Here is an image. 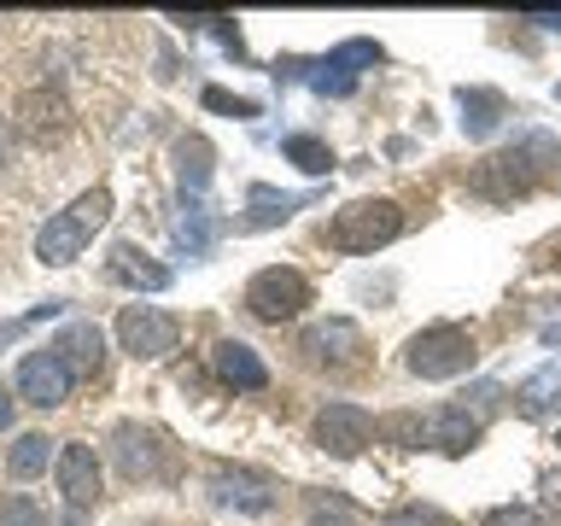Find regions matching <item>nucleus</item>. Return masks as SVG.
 Returning <instances> with one entry per match:
<instances>
[{
  "mask_svg": "<svg viewBox=\"0 0 561 526\" xmlns=\"http://www.w3.org/2000/svg\"><path fill=\"white\" fill-rule=\"evenodd\" d=\"M310 526H351V521H345V515H316Z\"/></svg>",
  "mask_w": 561,
  "mask_h": 526,
  "instance_id": "obj_30",
  "label": "nucleus"
},
{
  "mask_svg": "<svg viewBox=\"0 0 561 526\" xmlns=\"http://www.w3.org/2000/svg\"><path fill=\"white\" fill-rule=\"evenodd\" d=\"M112 217V193L105 187H88L77 205H65L59 217H47V228L35 235V258L42 263H77L82 245L94 240V228Z\"/></svg>",
  "mask_w": 561,
  "mask_h": 526,
  "instance_id": "obj_2",
  "label": "nucleus"
},
{
  "mask_svg": "<svg viewBox=\"0 0 561 526\" xmlns=\"http://www.w3.org/2000/svg\"><path fill=\"white\" fill-rule=\"evenodd\" d=\"M53 351H59L70 368H88V375H94V368H100V328H94V322L65 328L59 340H53Z\"/></svg>",
  "mask_w": 561,
  "mask_h": 526,
  "instance_id": "obj_20",
  "label": "nucleus"
},
{
  "mask_svg": "<svg viewBox=\"0 0 561 526\" xmlns=\"http://www.w3.org/2000/svg\"><path fill=\"white\" fill-rule=\"evenodd\" d=\"M515 403H520V415H533V421L561 410V368H538V375L515 392Z\"/></svg>",
  "mask_w": 561,
  "mask_h": 526,
  "instance_id": "obj_21",
  "label": "nucleus"
},
{
  "mask_svg": "<svg viewBox=\"0 0 561 526\" xmlns=\"http://www.w3.org/2000/svg\"><path fill=\"white\" fill-rule=\"evenodd\" d=\"M117 462L129 480H170L175 473V456L152 427H117Z\"/></svg>",
  "mask_w": 561,
  "mask_h": 526,
  "instance_id": "obj_9",
  "label": "nucleus"
},
{
  "mask_svg": "<svg viewBox=\"0 0 561 526\" xmlns=\"http://www.w3.org/2000/svg\"><path fill=\"white\" fill-rule=\"evenodd\" d=\"M47 456H53L47 433H18V445H12V456H7L12 480H35V473H47Z\"/></svg>",
  "mask_w": 561,
  "mask_h": 526,
  "instance_id": "obj_22",
  "label": "nucleus"
},
{
  "mask_svg": "<svg viewBox=\"0 0 561 526\" xmlns=\"http://www.w3.org/2000/svg\"><path fill=\"white\" fill-rule=\"evenodd\" d=\"M287 158H293L298 170H310V175H328L333 170V152L316 135H287Z\"/></svg>",
  "mask_w": 561,
  "mask_h": 526,
  "instance_id": "obj_23",
  "label": "nucleus"
},
{
  "mask_svg": "<svg viewBox=\"0 0 561 526\" xmlns=\"http://www.w3.org/2000/svg\"><path fill=\"white\" fill-rule=\"evenodd\" d=\"M0 526H47V515L18 491V498H7V508H0Z\"/></svg>",
  "mask_w": 561,
  "mask_h": 526,
  "instance_id": "obj_24",
  "label": "nucleus"
},
{
  "mask_svg": "<svg viewBox=\"0 0 561 526\" xmlns=\"http://www.w3.org/2000/svg\"><path fill=\"white\" fill-rule=\"evenodd\" d=\"M503 94H491V88H462V129L468 135H491L503 123Z\"/></svg>",
  "mask_w": 561,
  "mask_h": 526,
  "instance_id": "obj_19",
  "label": "nucleus"
},
{
  "mask_svg": "<svg viewBox=\"0 0 561 526\" xmlns=\"http://www.w3.org/2000/svg\"><path fill=\"white\" fill-rule=\"evenodd\" d=\"M210 503L263 515V508H275V491H270V480H257V473H245V468H234V473L222 468V473H210Z\"/></svg>",
  "mask_w": 561,
  "mask_h": 526,
  "instance_id": "obj_14",
  "label": "nucleus"
},
{
  "mask_svg": "<svg viewBox=\"0 0 561 526\" xmlns=\"http://www.w3.org/2000/svg\"><path fill=\"white\" fill-rule=\"evenodd\" d=\"M117 340L129 357H164V351H175V340H182V328H175V316H164V310L129 305L117 316Z\"/></svg>",
  "mask_w": 561,
  "mask_h": 526,
  "instance_id": "obj_6",
  "label": "nucleus"
},
{
  "mask_svg": "<svg viewBox=\"0 0 561 526\" xmlns=\"http://www.w3.org/2000/svg\"><path fill=\"white\" fill-rule=\"evenodd\" d=\"M18 398L35 403V410H53V403L70 398V363L59 351H30L18 363Z\"/></svg>",
  "mask_w": 561,
  "mask_h": 526,
  "instance_id": "obj_7",
  "label": "nucleus"
},
{
  "mask_svg": "<svg viewBox=\"0 0 561 526\" xmlns=\"http://www.w3.org/2000/svg\"><path fill=\"white\" fill-rule=\"evenodd\" d=\"M298 351H305L310 363H357V357H363V328L333 316V322H316Z\"/></svg>",
  "mask_w": 561,
  "mask_h": 526,
  "instance_id": "obj_13",
  "label": "nucleus"
},
{
  "mask_svg": "<svg viewBox=\"0 0 561 526\" xmlns=\"http://www.w3.org/2000/svg\"><path fill=\"white\" fill-rule=\"evenodd\" d=\"M386 526H433V515H421V508H398V515H386Z\"/></svg>",
  "mask_w": 561,
  "mask_h": 526,
  "instance_id": "obj_27",
  "label": "nucleus"
},
{
  "mask_svg": "<svg viewBox=\"0 0 561 526\" xmlns=\"http://www.w3.org/2000/svg\"><path fill=\"white\" fill-rule=\"evenodd\" d=\"M210 363H217V375L228 386H240V392H263L270 386V368H263V357L252 345H240V340H222L217 351H210Z\"/></svg>",
  "mask_w": 561,
  "mask_h": 526,
  "instance_id": "obj_15",
  "label": "nucleus"
},
{
  "mask_svg": "<svg viewBox=\"0 0 561 526\" xmlns=\"http://www.w3.org/2000/svg\"><path fill=\"white\" fill-rule=\"evenodd\" d=\"M310 305V281L298 270H257L252 287H245V310L257 316V322H287V316H298Z\"/></svg>",
  "mask_w": 561,
  "mask_h": 526,
  "instance_id": "obj_5",
  "label": "nucleus"
},
{
  "mask_svg": "<svg viewBox=\"0 0 561 526\" xmlns=\"http://www.w3.org/2000/svg\"><path fill=\"white\" fill-rule=\"evenodd\" d=\"M550 158H556V140H550V135H533V140H520V147L491 152L485 164H473L468 187L480 193V199H491V205L526 199V193L538 187V175H543V164H550Z\"/></svg>",
  "mask_w": 561,
  "mask_h": 526,
  "instance_id": "obj_1",
  "label": "nucleus"
},
{
  "mask_svg": "<svg viewBox=\"0 0 561 526\" xmlns=\"http://www.w3.org/2000/svg\"><path fill=\"white\" fill-rule=\"evenodd\" d=\"M473 333L468 328H450V322H438V328H421L410 345H403V363H410V375L421 380H450V375H468L473 368Z\"/></svg>",
  "mask_w": 561,
  "mask_h": 526,
  "instance_id": "obj_4",
  "label": "nucleus"
},
{
  "mask_svg": "<svg viewBox=\"0 0 561 526\" xmlns=\"http://www.w3.org/2000/svg\"><path fill=\"white\" fill-rule=\"evenodd\" d=\"M363 65H380V42H345V47H333L328 59H316L305 70V82L316 88V94H351L363 77Z\"/></svg>",
  "mask_w": 561,
  "mask_h": 526,
  "instance_id": "obj_8",
  "label": "nucleus"
},
{
  "mask_svg": "<svg viewBox=\"0 0 561 526\" xmlns=\"http://www.w3.org/2000/svg\"><path fill=\"white\" fill-rule=\"evenodd\" d=\"M205 105H210V112H234V117H257V105H252V100H240V94H228V88H205Z\"/></svg>",
  "mask_w": 561,
  "mask_h": 526,
  "instance_id": "obj_25",
  "label": "nucleus"
},
{
  "mask_svg": "<svg viewBox=\"0 0 561 526\" xmlns=\"http://www.w3.org/2000/svg\"><path fill=\"white\" fill-rule=\"evenodd\" d=\"M210 164H217V152H210L205 135L175 140V175H182L187 193H205V187H210Z\"/></svg>",
  "mask_w": 561,
  "mask_h": 526,
  "instance_id": "obj_17",
  "label": "nucleus"
},
{
  "mask_svg": "<svg viewBox=\"0 0 561 526\" xmlns=\"http://www.w3.org/2000/svg\"><path fill=\"white\" fill-rule=\"evenodd\" d=\"M7 427H12V392L0 386V433H7Z\"/></svg>",
  "mask_w": 561,
  "mask_h": 526,
  "instance_id": "obj_29",
  "label": "nucleus"
},
{
  "mask_svg": "<svg viewBox=\"0 0 561 526\" xmlns=\"http://www.w3.org/2000/svg\"><path fill=\"white\" fill-rule=\"evenodd\" d=\"M368 438H375V421H368V410H357V403H328V410L316 415V445L328 456H357Z\"/></svg>",
  "mask_w": 561,
  "mask_h": 526,
  "instance_id": "obj_10",
  "label": "nucleus"
},
{
  "mask_svg": "<svg viewBox=\"0 0 561 526\" xmlns=\"http://www.w3.org/2000/svg\"><path fill=\"white\" fill-rule=\"evenodd\" d=\"M298 205H305V193H275V187H252V193H245V222H252V228H275V222H287Z\"/></svg>",
  "mask_w": 561,
  "mask_h": 526,
  "instance_id": "obj_18",
  "label": "nucleus"
},
{
  "mask_svg": "<svg viewBox=\"0 0 561 526\" xmlns=\"http://www.w3.org/2000/svg\"><path fill=\"white\" fill-rule=\"evenodd\" d=\"M403 235V210L392 199H351L345 210H333L328 245L333 252H380Z\"/></svg>",
  "mask_w": 561,
  "mask_h": 526,
  "instance_id": "obj_3",
  "label": "nucleus"
},
{
  "mask_svg": "<svg viewBox=\"0 0 561 526\" xmlns=\"http://www.w3.org/2000/svg\"><path fill=\"white\" fill-rule=\"evenodd\" d=\"M105 270H112V281H123V287H147V293H164V287H170V270H164V263H152L147 252H135V245H117Z\"/></svg>",
  "mask_w": 561,
  "mask_h": 526,
  "instance_id": "obj_16",
  "label": "nucleus"
},
{
  "mask_svg": "<svg viewBox=\"0 0 561 526\" xmlns=\"http://www.w3.org/2000/svg\"><path fill=\"white\" fill-rule=\"evenodd\" d=\"M398 427L427 438L438 450H450V456H462L473 438H480V415H468V403H450V410H433L427 421H398Z\"/></svg>",
  "mask_w": 561,
  "mask_h": 526,
  "instance_id": "obj_11",
  "label": "nucleus"
},
{
  "mask_svg": "<svg viewBox=\"0 0 561 526\" xmlns=\"http://www.w3.org/2000/svg\"><path fill=\"white\" fill-rule=\"evenodd\" d=\"M480 526H543L538 521V508H520V503H508V508H491V515Z\"/></svg>",
  "mask_w": 561,
  "mask_h": 526,
  "instance_id": "obj_26",
  "label": "nucleus"
},
{
  "mask_svg": "<svg viewBox=\"0 0 561 526\" xmlns=\"http://www.w3.org/2000/svg\"><path fill=\"white\" fill-rule=\"evenodd\" d=\"M53 473H59V491H65L70 508H88L100 498V462H94L88 445H65L59 462H53Z\"/></svg>",
  "mask_w": 561,
  "mask_h": 526,
  "instance_id": "obj_12",
  "label": "nucleus"
},
{
  "mask_svg": "<svg viewBox=\"0 0 561 526\" xmlns=\"http://www.w3.org/2000/svg\"><path fill=\"white\" fill-rule=\"evenodd\" d=\"M526 24H538V30H561V12H533Z\"/></svg>",
  "mask_w": 561,
  "mask_h": 526,
  "instance_id": "obj_28",
  "label": "nucleus"
}]
</instances>
